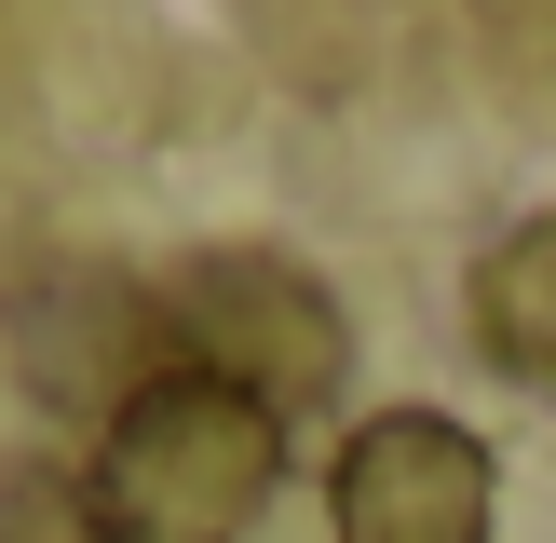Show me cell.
<instances>
[{
	"label": "cell",
	"mask_w": 556,
	"mask_h": 543,
	"mask_svg": "<svg viewBox=\"0 0 556 543\" xmlns=\"http://www.w3.org/2000/svg\"><path fill=\"white\" fill-rule=\"evenodd\" d=\"M271 476H286V421H258L244 394H217L190 367L136 380L96 434V503L123 543H244Z\"/></svg>",
	"instance_id": "cell-1"
},
{
	"label": "cell",
	"mask_w": 556,
	"mask_h": 543,
	"mask_svg": "<svg viewBox=\"0 0 556 543\" xmlns=\"http://www.w3.org/2000/svg\"><path fill=\"white\" fill-rule=\"evenodd\" d=\"M150 299H163V367L244 394L258 421H313V407L353 380L340 299H326L299 258H271V244H204V258H177Z\"/></svg>",
	"instance_id": "cell-2"
},
{
	"label": "cell",
	"mask_w": 556,
	"mask_h": 543,
	"mask_svg": "<svg viewBox=\"0 0 556 543\" xmlns=\"http://www.w3.org/2000/svg\"><path fill=\"white\" fill-rule=\"evenodd\" d=\"M326 530L340 543H503V476L448 407H380L326 462Z\"/></svg>",
	"instance_id": "cell-3"
},
{
	"label": "cell",
	"mask_w": 556,
	"mask_h": 543,
	"mask_svg": "<svg viewBox=\"0 0 556 543\" xmlns=\"http://www.w3.org/2000/svg\"><path fill=\"white\" fill-rule=\"evenodd\" d=\"M14 353H27V380H54L68 407H123L136 380H163V299L123 286V272H27Z\"/></svg>",
	"instance_id": "cell-4"
},
{
	"label": "cell",
	"mask_w": 556,
	"mask_h": 543,
	"mask_svg": "<svg viewBox=\"0 0 556 543\" xmlns=\"http://www.w3.org/2000/svg\"><path fill=\"white\" fill-rule=\"evenodd\" d=\"M476 340H489V367L556 380V204L516 217V231L476 258Z\"/></svg>",
	"instance_id": "cell-5"
},
{
	"label": "cell",
	"mask_w": 556,
	"mask_h": 543,
	"mask_svg": "<svg viewBox=\"0 0 556 543\" xmlns=\"http://www.w3.org/2000/svg\"><path fill=\"white\" fill-rule=\"evenodd\" d=\"M0 543H123L96 503V476H54V462H0Z\"/></svg>",
	"instance_id": "cell-6"
}]
</instances>
